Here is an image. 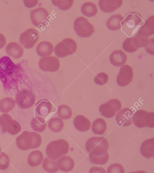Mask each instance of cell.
<instances>
[{"mask_svg":"<svg viewBox=\"0 0 154 173\" xmlns=\"http://www.w3.org/2000/svg\"><path fill=\"white\" fill-rule=\"evenodd\" d=\"M53 5L57 6L60 10L66 11L69 10L72 6L74 2L73 0H52Z\"/></svg>","mask_w":154,"mask_h":173,"instance_id":"obj_37","label":"cell"},{"mask_svg":"<svg viewBox=\"0 0 154 173\" xmlns=\"http://www.w3.org/2000/svg\"><path fill=\"white\" fill-rule=\"evenodd\" d=\"M144 21L136 13H130L121 23L122 30L128 36L134 35L141 28Z\"/></svg>","mask_w":154,"mask_h":173,"instance_id":"obj_3","label":"cell"},{"mask_svg":"<svg viewBox=\"0 0 154 173\" xmlns=\"http://www.w3.org/2000/svg\"><path fill=\"white\" fill-rule=\"evenodd\" d=\"M106 123L105 121L102 119L98 118L93 122L91 130L94 134L101 135L106 131Z\"/></svg>","mask_w":154,"mask_h":173,"instance_id":"obj_32","label":"cell"},{"mask_svg":"<svg viewBox=\"0 0 154 173\" xmlns=\"http://www.w3.org/2000/svg\"><path fill=\"white\" fill-rule=\"evenodd\" d=\"M77 48V45L74 40L70 38H66L56 45L54 51L58 57L63 58L73 54Z\"/></svg>","mask_w":154,"mask_h":173,"instance_id":"obj_6","label":"cell"},{"mask_svg":"<svg viewBox=\"0 0 154 173\" xmlns=\"http://www.w3.org/2000/svg\"><path fill=\"white\" fill-rule=\"evenodd\" d=\"M146 51L148 54L154 55V38L149 39L148 42L145 47Z\"/></svg>","mask_w":154,"mask_h":173,"instance_id":"obj_42","label":"cell"},{"mask_svg":"<svg viewBox=\"0 0 154 173\" xmlns=\"http://www.w3.org/2000/svg\"><path fill=\"white\" fill-rule=\"evenodd\" d=\"M126 54L122 50H116L113 51L109 56L110 63L116 66H120L125 64L127 60Z\"/></svg>","mask_w":154,"mask_h":173,"instance_id":"obj_20","label":"cell"},{"mask_svg":"<svg viewBox=\"0 0 154 173\" xmlns=\"http://www.w3.org/2000/svg\"><path fill=\"white\" fill-rule=\"evenodd\" d=\"M15 101L12 98L4 97L0 100V112L7 113L11 111L14 107Z\"/></svg>","mask_w":154,"mask_h":173,"instance_id":"obj_33","label":"cell"},{"mask_svg":"<svg viewBox=\"0 0 154 173\" xmlns=\"http://www.w3.org/2000/svg\"><path fill=\"white\" fill-rule=\"evenodd\" d=\"M42 166L43 169L48 172L55 173L59 169L57 161L52 160L49 157H46L44 159Z\"/></svg>","mask_w":154,"mask_h":173,"instance_id":"obj_35","label":"cell"},{"mask_svg":"<svg viewBox=\"0 0 154 173\" xmlns=\"http://www.w3.org/2000/svg\"><path fill=\"white\" fill-rule=\"evenodd\" d=\"M69 150V145L65 140L59 139L50 143L46 149V155L50 159L56 160L66 154Z\"/></svg>","mask_w":154,"mask_h":173,"instance_id":"obj_4","label":"cell"},{"mask_svg":"<svg viewBox=\"0 0 154 173\" xmlns=\"http://www.w3.org/2000/svg\"><path fill=\"white\" fill-rule=\"evenodd\" d=\"M132 121L139 128L145 127H154V113L147 112L143 110L137 111L133 115Z\"/></svg>","mask_w":154,"mask_h":173,"instance_id":"obj_5","label":"cell"},{"mask_svg":"<svg viewBox=\"0 0 154 173\" xmlns=\"http://www.w3.org/2000/svg\"><path fill=\"white\" fill-rule=\"evenodd\" d=\"M82 14L88 17L95 16L97 13V5L91 2H86L83 3L81 8Z\"/></svg>","mask_w":154,"mask_h":173,"instance_id":"obj_30","label":"cell"},{"mask_svg":"<svg viewBox=\"0 0 154 173\" xmlns=\"http://www.w3.org/2000/svg\"><path fill=\"white\" fill-rule=\"evenodd\" d=\"M38 66L43 71L54 72L59 70L60 63L58 59L55 57H45L40 59Z\"/></svg>","mask_w":154,"mask_h":173,"instance_id":"obj_14","label":"cell"},{"mask_svg":"<svg viewBox=\"0 0 154 173\" xmlns=\"http://www.w3.org/2000/svg\"><path fill=\"white\" fill-rule=\"evenodd\" d=\"M10 160L8 155L4 152L0 154V169H6L9 165Z\"/></svg>","mask_w":154,"mask_h":173,"instance_id":"obj_39","label":"cell"},{"mask_svg":"<svg viewBox=\"0 0 154 173\" xmlns=\"http://www.w3.org/2000/svg\"><path fill=\"white\" fill-rule=\"evenodd\" d=\"M135 37L138 42L139 47H145L149 40V37L140 35L137 33Z\"/></svg>","mask_w":154,"mask_h":173,"instance_id":"obj_41","label":"cell"},{"mask_svg":"<svg viewBox=\"0 0 154 173\" xmlns=\"http://www.w3.org/2000/svg\"><path fill=\"white\" fill-rule=\"evenodd\" d=\"M103 148H95L89 152L88 156L90 161L96 165H102L106 163L109 158L107 151Z\"/></svg>","mask_w":154,"mask_h":173,"instance_id":"obj_13","label":"cell"},{"mask_svg":"<svg viewBox=\"0 0 154 173\" xmlns=\"http://www.w3.org/2000/svg\"><path fill=\"white\" fill-rule=\"evenodd\" d=\"M37 0H23V3L25 5L27 8H30L35 6L38 2Z\"/></svg>","mask_w":154,"mask_h":173,"instance_id":"obj_43","label":"cell"},{"mask_svg":"<svg viewBox=\"0 0 154 173\" xmlns=\"http://www.w3.org/2000/svg\"><path fill=\"white\" fill-rule=\"evenodd\" d=\"M73 123L76 129L80 132L88 131L91 126L90 121L81 115H78L75 117L73 121Z\"/></svg>","mask_w":154,"mask_h":173,"instance_id":"obj_22","label":"cell"},{"mask_svg":"<svg viewBox=\"0 0 154 173\" xmlns=\"http://www.w3.org/2000/svg\"><path fill=\"white\" fill-rule=\"evenodd\" d=\"M48 126L51 131L58 132L61 131L62 130L64 126V123L61 118L56 117L51 118L49 120Z\"/></svg>","mask_w":154,"mask_h":173,"instance_id":"obj_34","label":"cell"},{"mask_svg":"<svg viewBox=\"0 0 154 173\" xmlns=\"http://www.w3.org/2000/svg\"><path fill=\"white\" fill-rule=\"evenodd\" d=\"M0 128L3 132H7L12 135L16 134L21 130L19 123L6 113L2 114L0 116Z\"/></svg>","mask_w":154,"mask_h":173,"instance_id":"obj_8","label":"cell"},{"mask_svg":"<svg viewBox=\"0 0 154 173\" xmlns=\"http://www.w3.org/2000/svg\"><path fill=\"white\" fill-rule=\"evenodd\" d=\"M125 170L124 168L120 164L113 163L110 165L107 168V173H124Z\"/></svg>","mask_w":154,"mask_h":173,"instance_id":"obj_40","label":"cell"},{"mask_svg":"<svg viewBox=\"0 0 154 173\" xmlns=\"http://www.w3.org/2000/svg\"><path fill=\"white\" fill-rule=\"evenodd\" d=\"M57 164L59 169L63 171L70 172L74 167V161L69 156H64L61 157L58 160Z\"/></svg>","mask_w":154,"mask_h":173,"instance_id":"obj_24","label":"cell"},{"mask_svg":"<svg viewBox=\"0 0 154 173\" xmlns=\"http://www.w3.org/2000/svg\"><path fill=\"white\" fill-rule=\"evenodd\" d=\"M74 28L76 34L83 38L90 37L94 31L93 25L87 19L83 17H79L75 19Z\"/></svg>","mask_w":154,"mask_h":173,"instance_id":"obj_7","label":"cell"},{"mask_svg":"<svg viewBox=\"0 0 154 173\" xmlns=\"http://www.w3.org/2000/svg\"><path fill=\"white\" fill-rule=\"evenodd\" d=\"M35 100V95L31 91L23 88L16 94L15 101L22 109H28L34 104Z\"/></svg>","mask_w":154,"mask_h":173,"instance_id":"obj_9","label":"cell"},{"mask_svg":"<svg viewBox=\"0 0 154 173\" xmlns=\"http://www.w3.org/2000/svg\"><path fill=\"white\" fill-rule=\"evenodd\" d=\"M57 113L60 118L65 120L70 119L72 115L71 109L68 106L65 104L60 105L58 107Z\"/></svg>","mask_w":154,"mask_h":173,"instance_id":"obj_36","label":"cell"},{"mask_svg":"<svg viewBox=\"0 0 154 173\" xmlns=\"http://www.w3.org/2000/svg\"><path fill=\"white\" fill-rule=\"evenodd\" d=\"M154 138L153 137L146 140L142 143L140 151L143 156L148 159L154 156Z\"/></svg>","mask_w":154,"mask_h":173,"instance_id":"obj_23","label":"cell"},{"mask_svg":"<svg viewBox=\"0 0 154 173\" xmlns=\"http://www.w3.org/2000/svg\"><path fill=\"white\" fill-rule=\"evenodd\" d=\"M124 18V17L120 14H116L112 15L107 20L106 26L109 30H119L121 27L120 23Z\"/></svg>","mask_w":154,"mask_h":173,"instance_id":"obj_28","label":"cell"},{"mask_svg":"<svg viewBox=\"0 0 154 173\" xmlns=\"http://www.w3.org/2000/svg\"><path fill=\"white\" fill-rule=\"evenodd\" d=\"M43 158V154L41 151L35 150L31 152L29 154L27 162L30 166H37L41 163Z\"/></svg>","mask_w":154,"mask_h":173,"instance_id":"obj_27","label":"cell"},{"mask_svg":"<svg viewBox=\"0 0 154 173\" xmlns=\"http://www.w3.org/2000/svg\"><path fill=\"white\" fill-rule=\"evenodd\" d=\"M57 110L56 107L49 101L42 100L37 103L34 109L35 116H39L45 119L47 116Z\"/></svg>","mask_w":154,"mask_h":173,"instance_id":"obj_15","label":"cell"},{"mask_svg":"<svg viewBox=\"0 0 154 173\" xmlns=\"http://www.w3.org/2000/svg\"><path fill=\"white\" fill-rule=\"evenodd\" d=\"M42 141L40 135L35 132L23 131L16 138L17 147L23 150L37 148L40 146Z\"/></svg>","mask_w":154,"mask_h":173,"instance_id":"obj_2","label":"cell"},{"mask_svg":"<svg viewBox=\"0 0 154 173\" xmlns=\"http://www.w3.org/2000/svg\"><path fill=\"white\" fill-rule=\"evenodd\" d=\"M1 147L0 146V153H1Z\"/></svg>","mask_w":154,"mask_h":173,"instance_id":"obj_46","label":"cell"},{"mask_svg":"<svg viewBox=\"0 0 154 173\" xmlns=\"http://www.w3.org/2000/svg\"><path fill=\"white\" fill-rule=\"evenodd\" d=\"M39 34L37 30L33 28L27 29L20 35L19 42L25 48H32L37 42Z\"/></svg>","mask_w":154,"mask_h":173,"instance_id":"obj_11","label":"cell"},{"mask_svg":"<svg viewBox=\"0 0 154 173\" xmlns=\"http://www.w3.org/2000/svg\"><path fill=\"white\" fill-rule=\"evenodd\" d=\"M108 80L107 75L104 73H98L95 77L94 81L96 84L99 85H104L106 83Z\"/></svg>","mask_w":154,"mask_h":173,"instance_id":"obj_38","label":"cell"},{"mask_svg":"<svg viewBox=\"0 0 154 173\" xmlns=\"http://www.w3.org/2000/svg\"><path fill=\"white\" fill-rule=\"evenodd\" d=\"M121 103L116 99H113L101 105L99 110L100 115L107 118H112L121 110Z\"/></svg>","mask_w":154,"mask_h":173,"instance_id":"obj_10","label":"cell"},{"mask_svg":"<svg viewBox=\"0 0 154 173\" xmlns=\"http://www.w3.org/2000/svg\"><path fill=\"white\" fill-rule=\"evenodd\" d=\"M6 43V40L4 36L0 33V49L2 48Z\"/></svg>","mask_w":154,"mask_h":173,"instance_id":"obj_45","label":"cell"},{"mask_svg":"<svg viewBox=\"0 0 154 173\" xmlns=\"http://www.w3.org/2000/svg\"><path fill=\"white\" fill-rule=\"evenodd\" d=\"M6 51L8 55L14 59L21 57L23 54L22 47L16 42L9 43L6 47Z\"/></svg>","mask_w":154,"mask_h":173,"instance_id":"obj_21","label":"cell"},{"mask_svg":"<svg viewBox=\"0 0 154 173\" xmlns=\"http://www.w3.org/2000/svg\"><path fill=\"white\" fill-rule=\"evenodd\" d=\"M49 14L45 8L38 7L30 12V18L32 24L37 27L45 25L48 21Z\"/></svg>","mask_w":154,"mask_h":173,"instance_id":"obj_12","label":"cell"},{"mask_svg":"<svg viewBox=\"0 0 154 173\" xmlns=\"http://www.w3.org/2000/svg\"><path fill=\"white\" fill-rule=\"evenodd\" d=\"M54 46L52 43L47 41L40 42L36 48L37 54L41 57H47L51 54L53 51Z\"/></svg>","mask_w":154,"mask_h":173,"instance_id":"obj_26","label":"cell"},{"mask_svg":"<svg viewBox=\"0 0 154 173\" xmlns=\"http://www.w3.org/2000/svg\"><path fill=\"white\" fill-rule=\"evenodd\" d=\"M134 112L129 108H125L117 113L116 120L117 125L120 127L130 125L132 122Z\"/></svg>","mask_w":154,"mask_h":173,"instance_id":"obj_17","label":"cell"},{"mask_svg":"<svg viewBox=\"0 0 154 173\" xmlns=\"http://www.w3.org/2000/svg\"><path fill=\"white\" fill-rule=\"evenodd\" d=\"M133 77V70L131 66L125 65L120 68L116 78L117 84L121 87H125L131 81Z\"/></svg>","mask_w":154,"mask_h":173,"instance_id":"obj_16","label":"cell"},{"mask_svg":"<svg viewBox=\"0 0 154 173\" xmlns=\"http://www.w3.org/2000/svg\"><path fill=\"white\" fill-rule=\"evenodd\" d=\"M87 151L90 152L95 148H103L108 149L109 144L106 139L102 137H93L87 141L85 144Z\"/></svg>","mask_w":154,"mask_h":173,"instance_id":"obj_18","label":"cell"},{"mask_svg":"<svg viewBox=\"0 0 154 173\" xmlns=\"http://www.w3.org/2000/svg\"><path fill=\"white\" fill-rule=\"evenodd\" d=\"M89 173H106L105 170L101 167H93L90 168Z\"/></svg>","mask_w":154,"mask_h":173,"instance_id":"obj_44","label":"cell"},{"mask_svg":"<svg viewBox=\"0 0 154 173\" xmlns=\"http://www.w3.org/2000/svg\"><path fill=\"white\" fill-rule=\"evenodd\" d=\"M20 70V66L15 64L9 57L0 59V79L5 89L8 91L18 85Z\"/></svg>","mask_w":154,"mask_h":173,"instance_id":"obj_1","label":"cell"},{"mask_svg":"<svg viewBox=\"0 0 154 173\" xmlns=\"http://www.w3.org/2000/svg\"><path fill=\"white\" fill-rule=\"evenodd\" d=\"M122 48L126 52L133 53L137 51L140 47L135 37H131L127 38L124 41Z\"/></svg>","mask_w":154,"mask_h":173,"instance_id":"obj_29","label":"cell"},{"mask_svg":"<svg viewBox=\"0 0 154 173\" xmlns=\"http://www.w3.org/2000/svg\"><path fill=\"white\" fill-rule=\"evenodd\" d=\"M30 125L32 129L37 132L41 133L45 130L46 123L45 119L39 116L33 117L30 122Z\"/></svg>","mask_w":154,"mask_h":173,"instance_id":"obj_31","label":"cell"},{"mask_svg":"<svg viewBox=\"0 0 154 173\" xmlns=\"http://www.w3.org/2000/svg\"><path fill=\"white\" fill-rule=\"evenodd\" d=\"M154 15L149 17L144 24L138 31L137 33L149 37L154 33Z\"/></svg>","mask_w":154,"mask_h":173,"instance_id":"obj_25","label":"cell"},{"mask_svg":"<svg viewBox=\"0 0 154 173\" xmlns=\"http://www.w3.org/2000/svg\"><path fill=\"white\" fill-rule=\"evenodd\" d=\"M122 0H100L98 5L100 10L105 13H111L120 8L122 5Z\"/></svg>","mask_w":154,"mask_h":173,"instance_id":"obj_19","label":"cell"}]
</instances>
